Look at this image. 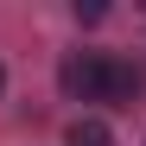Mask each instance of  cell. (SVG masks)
<instances>
[{"label": "cell", "mask_w": 146, "mask_h": 146, "mask_svg": "<svg viewBox=\"0 0 146 146\" xmlns=\"http://www.w3.org/2000/svg\"><path fill=\"white\" fill-rule=\"evenodd\" d=\"M0 83H7V76H0Z\"/></svg>", "instance_id": "obj_3"}, {"label": "cell", "mask_w": 146, "mask_h": 146, "mask_svg": "<svg viewBox=\"0 0 146 146\" xmlns=\"http://www.w3.org/2000/svg\"><path fill=\"white\" fill-rule=\"evenodd\" d=\"M64 89L76 95V102L133 108V95H140V70H133V64H121V57L89 51V57H70V64H64Z\"/></svg>", "instance_id": "obj_1"}, {"label": "cell", "mask_w": 146, "mask_h": 146, "mask_svg": "<svg viewBox=\"0 0 146 146\" xmlns=\"http://www.w3.org/2000/svg\"><path fill=\"white\" fill-rule=\"evenodd\" d=\"M70 146H114V133H108V127H102L95 114H83L76 127H70Z\"/></svg>", "instance_id": "obj_2"}]
</instances>
